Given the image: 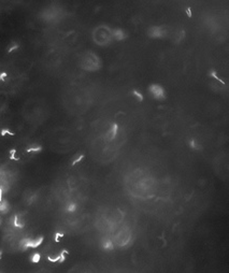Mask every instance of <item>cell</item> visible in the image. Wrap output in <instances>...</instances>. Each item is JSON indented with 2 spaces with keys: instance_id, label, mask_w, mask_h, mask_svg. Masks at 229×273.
Masks as SVG:
<instances>
[{
  "instance_id": "1",
  "label": "cell",
  "mask_w": 229,
  "mask_h": 273,
  "mask_svg": "<svg viewBox=\"0 0 229 273\" xmlns=\"http://www.w3.org/2000/svg\"><path fill=\"white\" fill-rule=\"evenodd\" d=\"M25 224H26V220H25V216L23 214H17V215L14 216L13 226L15 227V228L22 229L23 227L25 226Z\"/></svg>"
},
{
  "instance_id": "2",
  "label": "cell",
  "mask_w": 229,
  "mask_h": 273,
  "mask_svg": "<svg viewBox=\"0 0 229 273\" xmlns=\"http://www.w3.org/2000/svg\"><path fill=\"white\" fill-rule=\"evenodd\" d=\"M129 239H130V234L128 233V231L123 230L122 232H120L117 235L118 245H121V247H124V245H126L128 243V241H129Z\"/></svg>"
},
{
  "instance_id": "3",
  "label": "cell",
  "mask_w": 229,
  "mask_h": 273,
  "mask_svg": "<svg viewBox=\"0 0 229 273\" xmlns=\"http://www.w3.org/2000/svg\"><path fill=\"white\" fill-rule=\"evenodd\" d=\"M150 90H151L152 95H153L155 98L160 99V98H163V97H165L163 90H162V88H161L159 85H152V86L150 87Z\"/></svg>"
},
{
  "instance_id": "4",
  "label": "cell",
  "mask_w": 229,
  "mask_h": 273,
  "mask_svg": "<svg viewBox=\"0 0 229 273\" xmlns=\"http://www.w3.org/2000/svg\"><path fill=\"white\" fill-rule=\"evenodd\" d=\"M9 211V203L6 200H0V213H7Z\"/></svg>"
},
{
  "instance_id": "5",
  "label": "cell",
  "mask_w": 229,
  "mask_h": 273,
  "mask_svg": "<svg viewBox=\"0 0 229 273\" xmlns=\"http://www.w3.org/2000/svg\"><path fill=\"white\" fill-rule=\"evenodd\" d=\"M116 131H117V126L114 125L112 127V128L110 129L109 132H108V138H109V140H112L114 138V136L116 135Z\"/></svg>"
},
{
  "instance_id": "6",
  "label": "cell",
  "mask_w": 229,
  "mask_h": 273,
  "mask_svg": "<svg viewBox=\"0 0 229 273\" xmlns=\"http://www.w3.org/2000/svg\"><path fill=\"white\" fill-rule=\"evenodd\" d=\"M31 260H32L34 262H38V261L40 260V255H39V254H35V255H32Z\"/></svg>"
},
{
  "instance_id": "7",
  "label": "cell",
  "mask_w": 229,
  "mask_h": 273,
  "mask_svg": "<svg viewBox=\"0 0 229 273\" xmlns=\"http://www.w3.org/2000/svg\"><path fill=\"white\" fill-rule=\"evenodd\" d=\"M134 94H135L137 97H138L140 100H142V99H143V97H142V96H141V95H140L138 92H134Z\"/></svg>"
},
{
  "instance_id": "8",
  "label": "cell",
  "mask_w": 229,
  "mask_h": 273,
  "mask_svg": "<svg viewBox=\"0 0 229 273\" xmlns=\"http://www.w3.org/2000/svg\"><path fill=\"white\" fill-rule=\"evenodd\" d=\"M37 273H50V272L47 271V270H42V271H39V272H37Z\"/></svg>"
},
{
  "instance_id": "9",
  "label": "cell",
  "mask_w": 229,
  "mask_h": 273,
  "mask_svg": "<svg viewBox=\"0 0 229 273\" xmlns=\"http://www.w3.org/2000/svg\"><path fill=\"white\" fill-rule=\"evenodd\" d=\"M0 257H2V252H0Z\"/></svg>"
},
{
  "instance_id": "10",
  "label": "cell",
  "mask_w": 229,
  "mask_h": 273,
  "mask_svg": "<svg viewBox=\"0 0 229 273\" xmlns=\"http://www.w3.org/2000/svg\"><path fill=\"white\" fill-rule=\"evenodd\" d=\"M0 224H2V220H0Z\"/></svg>"
}]
</instances>
